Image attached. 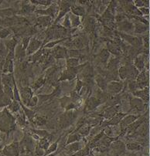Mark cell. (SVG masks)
I'll return each mask as SVG.
<instances>
[{
	"label": "cell",
	"mask_w": 150,
	"mask_h": 156,
	"mask_svg": "<svg viewBox=\"0 0 150 156\" xmlns=\"http://www.w3.org/2000/svg\"><path fill=\"white\" fill-rule=\"evenodd\" d=\"M137 85L139 88H146L148 85V77L146 76L145 71H142L137 78Z\"/></svg>",
	"instance_id": "6da1fadb"
},
{
	"label": "cell",
	"mask_w": 150,
	"mask_h": 156,
	"mask_svg": "<svg viewBox=\"0 0 150 156\" xmlns=\"http://www.w3.org/2000/svg\"><path fill=\"white\" fill-rule=\"evenodd\" d=\"M30 43V44H29L28 47H27V55H30V54H32V53H35V52L38 50L39 47H40L41 42L36 40V39H32L30 43Z\"/></svg>",
	"instance_id": "7a4b0ae2"
},
{
	"label": "cell",
	"mask_w": 150,
	"mask_h": 156,
	"mask_svg": "<svg viewBox=\"0 0 150 156\" xmlns=\"http://www.w3.org/2000/svg\"><path fill=\"white\" fill-rule=\"evenodd\" d=\"M52 53H53V57H55V58H65L67 56V51L64 47H60V46H58V47H56L54 48V50L52 51Z\"/></svg>",
	"instance_id": "3957f363"
},
{
	"label": "cell",
	"mask_w": 150,
	"mask_h": 156,
	"mask_svg": "<svg viewBox=\"0 0 150 156\" xmlns=\"http://www.w3.org/2000/svg\"><path fill=\"white\" fill-rule=\"evenodd\" d=\"M121 37L122 38H123L124 40H126L128 43H129L130 44H132V46H135V47H138L142 43V41L138 40V38L135 37H132V36L126 35V34H122V33H120Z\"/></svg>",
	"instance_id": "277c9868"
},
{
	"label": "cell",
	"mask_w": 150,
	"mask_h": 156,
	"mask_svg": "<svg viewBox=\"0 0 150 156\" xmlns=\"http://www.w3.org/2000/svg\"><path fill=\"white\" fill-rule=\"evenodd\" d=\"M108 51H110V53H113L115 55H121L122 54V50H121L120 46H119L118 43L115 42H110L108 43Z\"/></svg>",
	"instance_id": "5b68a950"
},
{
	"label": "cell",
	"mask_w": 150,
	"mask_h": 156,
	"mask_svg": "<svg viewBox=\"0 0 150 156\" xmlns=\"http://www.w3.org/2000/svg\"><path fill=\"white\" fill-rule=\"evenodd\" d=\"M51 17L48 16H40L37 19V25L42 27H46L49 26L51 23Z\"/></svg>",
	"instance_id": "8992f818"
},
{
	"label": "cell",
	"mask_w": 150,
	"mask_h": 156,
	"mask_svg": "<svg viewBox=\"0 0 150 156\" xmlns=\"http://www.w3.org/2000/svg\"><path fill=\"white\" fill-rule=\"evenodd\" d=\"M108 87V89H109V92H112V93L116 94L119 93L121 90H122V85L121 83H119V82H112L110 83V84L107 85Z\"/></svg>",
	"instance_id": "52a82bcc"
},
{
	"label": "cell",
	"mask_w": 150,
	"mask_h": 156,
	"mask_svg": "<svg viewBox=\"0 0 150 156\" xmlns=\"http://www.w3.org/2000/svg\"><path fill=\"white\" fill-rule=\"evenodd\" d=\"M32 91L30 90V88L25 87L23 88L21 90V97H22L23 100L24 101V103L27 104V102L30 101V98H31Z\"/></svg>",
	"instance_id": "ba28073f"
},
{
	"label": "cell",
	"mask_w": 150,
	"mask_h": 156,
	"mask_svg": "<svg viewBox=\"0 0 150 156\" xmlns=\"http://www.w3.org/2000/svg\"><path fill=\"white\" fill-rule=\"evenodd\" d=\"M134 94L137 97L142 98L145 102L148 101V88H145L144 90H138V91L134 92Z\"/></svg>",
	"instance_id": "9c48e42d"
},
{
	"label": "cell",
	"mask_w": 150,
	"mask_h": 156,
	"mask_svg": "<svg viewBox=\"0 0 150 156\" xmlns=\"http://www.w3.org/2000/svg\"><path fill=\"white\" fill-rule=\"evenodd\" d=\"M131 105L133 108L138 110V111H142L145 108L143 101L140 99H133L131 101Z\"/></svg>",
	"instance_id": "30bf717a"
},
{
	"label": "cell",
	"mask_w": 150,
	"mask_h": 156,
	"mask_svg": "<svg viewBox=\"0 0 150 156\" xmlns=\"http://www.w3.org/2000/svg\"><path fill=\"white\" fill-rule=\"evenodd\" d=\"M99 101L95 98H91L88 100L87 101V109L88 110H93L98 105H99Z\"/></svg>",
	"instance_id": "8fae6325"
},
{
	"label": "cell",
	"mask_w": 150,
	"mask_h": 156,
	"mask_svg": "<svg viewBox=\"0 0 150 156\" xmlns=\"http://www.w3.org/2000/svg\"><path fill=\"white\" fill-rule=\"evenodd\" d=\"M13 70V65H12V60H9V59L5 58V63L3 65V72L6 73V72H12Z\"/></svg>",
	"instance_id": "7c38bea8"
},
{
	"label": "cell",
	"mask_w": 150,
	"mask_h": 156,
	"mask_svg": "<svg viewBox=\"0 0 150 156\" xmlns=\"http://www.w3.org/2000/svg\"><path fill=\"white\" fill-rule=\"evenodd\" d=\"M135 119H137V117H135V116L127 117V118H125V119L122 120V123H121V127H122V128H125V127H127L128 125H131V123L133 122Z\"/></svg>",
	"instance_id": "4fadbf2b"
},
{
	"label": "cell",
	"mask_w": 150,
	"mask_h": 156,
	"mask_svg": "<svg viewBox=\"0 0 150 156\" xmlns=\"http://www.w3.org/2000/svg\"><path fill=\"white\" fill-rule=\"evenodd\" d=\"M16 43L17 42L15 39H12V40L5 41V46H6L7 50L9 52H14V48L16 45Z\"/></svg>",
	"instance_id": "5bb4252c"
},
{
	"label": "cell",
	"mask_w": 150,
	"mask_h": 156,
	"mask_svg": "<svg viewBox=\"0 0 150 156\" xmlns=\"http://www.w3.org/2000/svg\"><path fill=\"white\" fill-rule=\"evenodd\" d=\"M2 82H3L4 85L12 87V85L14 84L13 77H12V75H6V76H3V78H2Z\"/></svg>",
	"instance_id": "9a60e30c"
},
{
	"label": "cell",
	"mask_w": 150,
	"mask_h": 156,
	"mask_svg": "<svg viewBox=\"0 0 150 156\" xmlns=\"http://www.w3.org/2000/svg\"><path fill=\"white\" fill-rule=\"evenodd\" d=\"M14 10L12 9H6L0 10V16L3 18H9L12 15H13Z\"/></svg>",
	"instance_id": "2e32d148"
},
{
	"label": "cell",
	"mask_w": 150,
	"mask_h": 156,
	"mask_svg": "<svg viewBox=\"0 0 150 156\" xmlns=\"http://www.w3.org/2000/svg\"><path fill=\"white\" fill-rule=\"evenodd\" d=\"M119 27H120V29L124 31H128L132 29V24L131 23H129L128 21H125L121 23L119 25Z\"/></svg>",
	"instance_id": "e0dca14e"
},
{
	"label": "cell",
	"mask_w": 150,
	"mask_h": 156,
	"mask_svg": "<svg viewBox=\"0 0 150 156\" xmlns=\"http://www.w3.org/2000/svg\"><path fill=\"white\" fill-rule=\"evenodd\" d=\"M37 12L42 14V15H47L48 16H50V15L53 16V14L55 13V8L50 7V8L47 9V10H38V11H37Z\"/></svg>",
	"instance_id": "ac0fdd59"
},
{
	"label": "cell",
	"mask_w": 150,
	"mask_h": 156,
	"mask_svg": "<svg viewBox=\"0 0 150 156\" xmlns=\"http://www.w3.org/2000/svg\"><path fill=\"white\" fill-rule=\"evenodd\" d=\"M109 56H110V53L108 51V50H103L101 53L99 54V57H100V59L102 60V61L103 63H106L108 61L109 58Z\"/></svg>",
	"instance_id": "d6986e66"
},
{
	"label": "cell",
	"mask_w": 150,
	"mask_h": 156,
	"mask_svg": "<svg viewBox=\"0 0 150 156\" xmlns=\"http://www.w3.org/2000/svg\"><path fill=\"white\" fill-rule=\"evenodd\" d=\"M67 66L68 68H73V67H77L78 66V59L76 58H69L67 59Z\"/></svg>",
	"instance_id": "ffe728a7"
},
{
	"label": "cell",
	"mask_w": 150,
	"mask_h": 156,
	"mask_svg": "<svg viewBox=\"0 0 150 156\" xmlns=\"http://www.w3.org/2000/svg\"><path fill=\"white\" fill-rule=\"evenodd\" d=\"M71 10L73 13L77 16H83L85 12L84 8L80 6H72Z\"/></svg>",
	"instance_id": "44dd1931"
},
{
	"label": "cell",
	"mask_w": 150,
	"mask_h": 156,
	"mask_svg": "<svg viewBox=\"0 0 150 156\" xmlns=\"http://www.w3.org/2000/svg\"><path fill=\"white\" fill-rule=\"evenodd\" d=\"M118 63H119V59H112L109 62L108 68L110 70V71L115 70V69L117 68V66H118Z\"/></svg>",
	"instance_id": "7402d4cb"
},
{
	"label": "cell",
	"mask_w": 150,
	"mask_h": 156,
	"mask_svg": "<svg viewBox=\"0 0 150 156\" xmlns=\"http://www.w3.org/2000/svg\"><path fill=\"white\" fill-rule=\"evenodd\" d=\"M135 65L138 69H139V70H142L144 67L143 57H137L135 60Z\"/></svg>",
	"instance_id": "603a6c76"
},
{
	"label": "cell",
	"mask_w": 150,
	"mask_h": 156,
	"mask_svg": "<svg viewBox=\"0 0 150 156\" xmlns=\"http://www.w3.org/2000/svg\"><path fill=\"white\" fill-rule=\"evenodd\" d=\"M96 80H97L98 85V86L102 88V90H105V89H106V87H107L106 81H105V80L104 79L103 77H102V76H98L97 79H96Z\"/></svg>",
	"instance_id": "cb8c5ba5"
},
{
	"label": "cell",
	"mask_w": 150,
	"mask_h": 156,
	"mask_svg": "<svg viewBox=\"0 0 150 156\" xmlns=\"http://www.w3.org/2000/svg\"><path fill=\"white\" fill-rule=\"evenodd\" d=\"M116 114V109L114 108H110L107 109L105 112V117L106 118H111Z\"/></svg>",
	"instance_id": "d4e9b609"
},
{
	"label": "cell",
	"mask_w": 150,
	"mask_h": 156,
	"mask_svg": "<svg viewBox=\"0 0 150 156\" xmlns=\"http://www.w3.org/2000/svg\"><path fill=\"white\" fill-rule=\"evenodd\" d=\"M124 115H122V114H118V115H116V116L114 117V118L111 120V121H109L108 124H109V125H116V124L119 123V121H120V120L123 118Z\"/></svg>",
	"instance_id": "484cf974"
},
{
	"label": "cell",
	"mask_w": 150,
	"mask_h": 156,
	"mask_svg": "<svg viewBox=\"0 0 150 156\" xmlns=\"http://www.w3.org/2000/svg\"><path fill=\"white\" fill-rule=\"evenodd\" d=\"M4 94H5L6 96H8L9 98H13V91L12 90V87H10L6 86V85H4Z\"/></svg>",
	"instance_id": "4316f807"
},
{
	"label": "cell",
	"mask_w": 150,
	"mask_h": 156,
	"mask_svg": "<svg viewBox=\"0 0 150 156\" xmlns=\"http://www.w3.org/2000/svg\"><path fill=\"white\" fill-rule=\"evenodd\" d=\"M148 29V27L146 26L143 25V24H137L135 26V33H143V32H145Z\"/></svg>",
	"instance_id": "83f0119b"
},
{
	"label": "cell",
	"mask_w": 150,
	"mask_h": 156,
	"mask_svg": "<svg viewBox=\"0 0 150 156\" xmlns=\"http://www.w3.org/2000/svg\"><path fill=\"white\" fill-rule=\"evenodd\" d=\"M119 76L122 79H125L128 76V70H127V66H124L122 67H121L120 70H119Z\"/></svg>",
	"instance_id": "f1b7e54d"
},
{
	"label": "cell",
	"mask_w": 150,
	"mask_h": 156,
	"mask_svg": "<svg viewBox=\"0 0 150 156\" xmlns=\"http://www.w3.org/2000/svg\"><path fill=\"white\" fill-rule=\"evenodd\" d=\"M44 82H45V79H44V78H42V77L39 78L38 80H37V81H36L35 84H34V86H33V88H34V90H37V88L40 87H41L42 85L44 84Z\"/></svg>",
	"instance_id": "f546056e"
},
{
	"label": "cell",
	"mask_w": 150,
	"mask_h": 156,
	"mask_svg": "<svg viewBox=\"0 0 150 156\" xmlns=\"http://www.w3.org/2000/svg\"><path fill=\"white\" fill-rule=\"evenodd\" d=\"M10 34V30L9 29H2L0 30V38L5 39Z\"/></svg>",
	"instance_id": "4dcf8cb0"
},
{
	"label": "cell",
	"mask_w": 150,
	"mask_h": 156,
	"mask_svg": "<svg viewBox=\"0 0 150 156\" xmlns=\"http://www.w3.org/2000/svg\"><path fill=\"white\" fill-rule=\"evenodd\" d=\"M68 55L69 57H71L73 58H76L77 59V57H80L81 55H80V53L77 50H70L68 52Z\"/></svg>",
	"instance_id": "1f68e13d"
},
{
	"label": "cell",
	"mask_w": 150,
	"mask_h": 156,
	"mask_svg": "<svg viewBox=\"0 0 150 156\" xmlns=\"http://www.w3.org/2000/svg\"><path fill=\"white\" fill-rule=\"evenodd\" d=\"M70 24H72L73 27H77V26H78L79 24H80V19H79V17L75 16H72Z\"/></svg>",
	"instance_id": "d6a6232c"
},
{
	"label": "cell",
	"mask_w": 150,
	"mask_h": 156,
	"mask_svg": "<svg viewBox=\"0 0 150 156\" xmlns=\"http://www.w3.org/2000/svg\"><path fill=\"white\" fill-rule=\"evenodd\" d=\"M35 123L38 125H44L46 124V118L44 117H37L36 118Z\"/></svg>",
	"instance_id": "836d02e7"
},
{
	"label": "cell",
	"mask_w": 150,
	"mask_h": 156,
	"mask_svg": "<svg viewBox=\"0 0 150 156\" xmlns=\"http://www.w3.org/2000/svg\"><path fill=\"white\" fill-rule=\"evenodd\" d=\"M34 10V7H31L30 5H25V6L23 8L22 11H21V13H27V12H30L31 11Z\"/></svg>",
	"instance_id": "e575fe53"
},
{
	"label": "cell",
	"mask_w": 150,
	"mask_h": 156,
	"mask_svg": "<svg viewBox=\"0 0 150 156\" xmlns=\"http://www.w3.org/2000/svg\"><path fill=\"white\" fill-rule=\"evenodd\" d=\"M10 109L12 111H16L19 109V105L16 101H13L10 105Z\"/></svg>",
	"instance_id": "d590c367"
},
{
	"label": "cell",
	"mask_w": 150,
	"mask_h": 156,
	"mask_svg": "<svg viewBox=\"0 0 150 156\" xmlns=\"http://www.w3.org/2000/svg\"><path fill=\"white\" fill-rule=\"evenodd\" d=\"M29 43H30V38L29 37H26L23 40V50H26L27 48L29 45Z\"/></svg>",
	"instance_id": "8d00e7d4"
},
{
	"label": "cell",
	"mask_w": 150,
	"mask_h": 156,
	"mask_svg": "<svg viewBox=\"0 0 150 156\" xmlns=\"http://www.w3.org/2000/svg\"><path fill=\"white\" fill-rule=\"evenodd\" d=\"M33 3H37V4H41V5H50L51 3L50 1H32Z\"/></svg>",
	"instance_id": "74e56055"
},
{
	"label": "cell",
	"mask_w": 150,
	"mask_h": 156,
	"mask_svg": "<svg viewBox=\"0 0 150 156\" xmlns=\"http://www.w3.org/2000/svg\"><path fill=\"white\" fill-rule=\"evenodd\" d=\"M129 88H130L132 90H136V89L138 88V85H137L136 82L132 81L130 83H129Z\"/></svg>",
	"instance_id": "f35d334b"
},
{
	"label": "cell",
	"mask_w": 150,
	"mask_h": 156,
	"mask_svg": "<svg viewBox=\"0 0 150 156\" xmlns=\"http://www.w3.org/2000/svg\"><path fill=\"white\" fill-rule=\"evenodd\" d=\"M37 103V98H32V100H30V102L28 103L29 106H35Z\"/></svg>",
	"instance_id": "ab89813d"
},
{
	"label": "cell",
	"mask_w": 150,
	"mask_h": 156,
	"mask_svg": "<svg viewBox=\"0 0 150 156\" xmlns=\"http://www.w3.org/2000/svg\"><path fill=\"white\" fill-rule=\"evenodd\" d=\"M63 40H58V41H55V42H52V43H47V45L45 46V47H48V48H50V47H53V46H55L56 44H57V43H60V42H61V41H63Z\"/></svg>",
	"instance_id": "60d3db41"
},
{
	"label": "cell",
	"mask_w": 150,
	"mask_h": 156,
	"mask_svg": "<svg viewBox=\"0 0 150 156\" xmlns=\"http://www.w3.org/2000/svg\"><path fill=\"white\" fill-rule=\"evenodd\" d=\"M63 25H64L65 27H67V28H69L70 27V20H69L68 16H67V17H66L65 22L63 23Z\"/></svg>",
	"instance_id": "b9f144b4"
},
{
	"label": "cell",
	"mask_w": 150,
	"mask_h": 156,
	"mask_svg": "<svg viewBox=\"0 0 150 156\" xmlns=\"http://www.w3.org/2000/svg\"><path fill=\"white\" fill-rule=\"evenodd\" d=\"M135 5H138V6H143L145 5V2L143 1H135Z\"/></svg>",
	"instance_id": "7bdbcfd3"
},
{
	"label": "cell",
	"mask_w": 150,
	"mask_h": 156,
	"mask_svg": "<svg viewBox=\"0 0 150 156\" xmlns=\"http://www.w3.org/2000/svg\"><path fill=\"white\" fill-rule=\"evenodd\" d=\"M140 10L142 11V12H144L145 14H148V12H149V11H148V9H145V8H141Z\"/></svg>",
	"instance_id": "ee69618b"
},
{
	"label": "cell",
	"mask_w": 150,
	"mask_h": 156,
	"mask_svg": "<svg viewBox=\"0 0 150 156\" xmlns=\"http://www.w3.org/2000/svg\"><path fill=\"white\" fill-rule=\"evenodd\" d=\"M2 27H0V30H2Z\"/></svg>",
	"instance_id": "f6af8a7d"
}]
</instances>
